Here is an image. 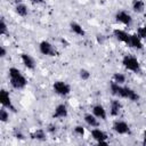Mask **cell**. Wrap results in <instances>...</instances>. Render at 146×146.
Masks as SVG:
<instances>
[{"mask_svg":"<svg viewBox=\"0 0 146 146\" xmlns=\"http://www.w3.org/2000/svg\"><path fill=\"white\" fill-rule=\"evenodd\" d=\"M52 90L56 95L60 97H66L71 94V86L63 80H57L52 84Z\"/></svg>","mask_w":146,"mask_h":146,"instance_id":"cell-4","label":"cell"},{"mask_svg":"<svg viewBox=\"0 0 146 146\" xmlns=\"http://www.w3.org/2000/svg\"><path fill=\"white\" fill-rule=\"evenodd\" d=\"M0 121L2 123H6L9 121V111H8V108H6L3 106L0 110Z\"/></svg>","mask_w":146,"mask_h":146,"instance_id":"cell-22","label":"cell"},{"mask_svg":"<svg viewBox=\"0 0 146 146\" xmlns=\"http://www.w3.org/2000/svg\"><path fill=\"white\" fill-rule=\"evenodd\" d=\"M114 18H115V22L116 23L122 24L124 26H130L132 24V21H133L132 19V16L128 11H125V10H117L115 13Z\"/></svg>","mask_w":146,"mask_h":146,"instance_id":"cell-6","label":"cell"},{"mask_svg":"<svg viewBox=\"0 0 146 146\" xmlns=\"http://www.w3.org/2000/svg\"><path fill=\"white\" fill-rule=\"evenodd\" d=\"M15 13L21 17H26L27 14H29V8H27V6L25 3L19 2V3L15 5Z\"/></svg>","mask_w":146,"mask_h":146,"instance_id":"cell-19","label":"cell"},{"mask_svg":"<svg viewBox=\"0 0 146 146\" xmlns=\"http://www.w3.org/2000/svg\"><path fill=\"white\" fill-rule=\"evenodd\" d=\"M19 57H21L22 64H23L27 70L33 71V70L35 68V66H36L35 60H34V58H33L30 54H27V52H22V54L19 55Z\"/></svg>","mask_w":146,"mask_h":146,"instance_id":"cell-11","label":"cell"},{"mask_svg":"<svg viewBox=\"0 0 146 146\" xmlns=\"http://www.w3.org/2000/svg\"><path fill=\"white\" fill-rule=\"evenodd\" d=\"M90 136H91V138H92L95 141H97V144H99V145H107V144H108V143H107V138H108L107 133H106L104 130H102L100 128H98V127L91 129Z\"/></svg>","mask_w":146,"mask_h":146,"instance_id":"cell-5","label":"cell"},{"mask_svg":"<svg viewBox=\"0 0 146 146\" xmlns=\"http://www.w3.org/2000/svg\"><path fill=\"white\" fill-rule=\"evenodd\" d=\"M112 129H113V131L115 133L121 135V136H124V135H129L130 133V127L123 120H115L113 122Z\"/></svg>","mask_w":146,"mask_h":146,"instance_id":"cell-7","label":"cell"},{"mask_svg":"<svg viewBox=\"0 0 146 146\" xmlns=\"http://www.w3.org/2000/svg\"><path fill=\"white\" fill-rule=\"evenodd\" d=\"M6 55H7V50H6V48H5L3 46H1V47H0V57H1V58H5Z\"/></svg>","mask_w":146,"mask_h":146,"instance_id":"cell-29","label":"cell"},{"mask_svg":"<svg viewBox=\"0 0 146 146\" xmlns=\"http://www.w3.org/2000/svg\"><path fill=\"white\" fill-rule=\"evenodd\" d=\"M8 26H7V23L5 22V19H3V17L1 18V22H0V34L1 35H6V34H8Z\"/></svg>","mask_w":146,"mask_h":146,"instance_id":"cell-25","label":"cell"},{"mask_svg":"<svg viewBox=\"0 0 146 146\" xmlns=\"http://www.w3.org/2000/svg\"><path fill=\"white\" fill-rule=\"evenodd\" d=\"M125 81H127V76H125V74H123V73L116 72V73H114L113 76H112V82H115V83H117V84H124Z\"/></svg>","mask_w":146,"mask_h":146,"instance_id":"cell-21","label":"cell"},{"mask_svg":"<svg viewBox=\"0 0 146 146\" xmlns=\"http://www.w3.org/2000/svg\"><path fill=\"white\" fill-rule=\"evenodd\" d=\"M70 30H71V32H72L73 34H75V35H78V36H81V38L86 36V31H84V29H83L82 25L79 24L78 22H71V23H70Z\"/></svg>","mask_w":146,"mask_h":146,"instance_id":"cell-16","label":"cell"},{"mask_svg":"<svg viewBox=\"0 0 146 146\" xmlns=\"http://www.w3.org/2000/svg\"><path fill=\"white\" fill-rule=\"evenodd\" d=\"M47 131L51 135H55L57 132V125L55 123H49L48 127H47Z\"/></svg>","mask_w":146,"mask_h":146,"instance_id":"cell-27","label":"cell"},{"mask_svg":"<svg viewBox=\"0 0 146 146\" xmlns=\"http://www.w3.org/2000/svg\"><path fill=\"white\" fill-rule=\"evenodd\" d=\"M79 76H80V79H81V80L87 81V80H89V79H90L91 73H90L88 70H86V68H81V70L79 71Z\"/></svg>","mask_w":146,"mask_h":146,"instance_id":"cell-24","label":"cell"},{"mask_svg":"<svg viewBox=\"0 0 146 146\" xmlns=\"http://www.w3.org/2000/svg\"><path fill=\"white\" fill-rule=\"evenodd\" d=\"M8 78H9V83L13 89L22 90L27 86V79L24 76L22 71L17 67L11 66L8 68Z\"/></svg>","mask_w":146,"mask_h":146,"instance_id":"cell-2","label":"cell"},{"mask_svg":"<svg viewBox=\"0 0 146 146\" xmlns=\"http://www.w3.org/2000/svg\"><path fill=\"white\" fill-rule=\"evenodd\" d=\"M14 137H15V138H17V139H21V140H23L25 136H24V135H23L21 131H17V130H16V131L14 132Z\"/></svg>","mask_w":146,"mask_h":146,"instance_id":"cell-28","label":"cell"},{"mask_svg":"<svg viewBox=\"0 0 146 146\" xmlns=\"http://www.w3.org/2000/svg\"><path fill=\"white\" fill-rule=\"evenodd\" d=\"M97 41H98V43H103V41H104V38H103V35L98 34V35H97Z\"/></svg>","mask_w":146,"mask_h":146,"instance_id":"cell-30","label":"cell"},{"mask_svg":"<svg viewBox=\"0 0 146 146\" xmlns=\"http://www.w3.org/2000/svg\"><path fill=\"white\" fill-rule=\"evenodd\" d=\"M73 133H74L76 137H83L84 133H86V129H84L83 125L78 124V125H75V127L73 128Z\"/></svg>","mask_w":146,"mask_h":146,"instance_id":"cell-23","label":"cell"},{"mask_svg":"<svg viewBox=\"0 0 146 146\" xmlns=\"http://www.w3.org/2000/svg\"><path fill=\"white\" fill-rule=\"evenodd\" d=\"M108 110H110V114L112 116H117L121 113V111H122V104L119 100V98H115V99H112L111 100L110 106H108Z\"/></svg>","mask_w":146,"mask_h":146,"instance_id":"cell-14","label":"cell"},{"mask_svg":"<svg viewBox=\"0 0 146 146\" xmlns=\"http://www.w3.org/2000/svg\"><path fill=\"white\" fill-rule=\"evenodd\" d=\"M0 100H1V104L3 107L8 108L9 111H13V112H16V107L11 100V97L9 95V91L6 90V89H1L0 91Z\"/></svg>","mask_w":146,"mask_h":146,"instance_id":"cell-9","label":"cell"},{"mask_svg":"<svg viewBox=\"0 0 146 146\" xmlns=\"http://www.w3.org/2000/svg\"><path fill=\"white\" fill-rule=\"evenodd\" d=\"M137 34L141 40H146V25H141L137 29Z\"/></svg>","mask_w":146,"mask_h":146,"instance_id":"cell-26","label":"cell"},{"mask_svg":"<svg viewBox=\"0 0 146 146\" xmlns=\"http://www.w3.org/2000/svg\"><path fill=\"white\" fill-rule=\"evenodd\" d=\"M83 120L86 122L87 125H89L90 128H97L99 125V119H97L92 113H87L83 116Z\"/></svg>","mask_w":146,"mask_h":146,"instance_id":"cell-17","label":"cell"},{"mask_svg":"<svg viewBox=\"0 0 146 146\" xmlns=\"http://www.w3.org/2000/svg\"><path fill=\"white\" fill-rule=\"evenodd\" d=\"M30 137H31L32 139L40 140V141H42V140H46V139H47L46 131H44V130H42V129H36V130H34L33 132H31Z\"/></svg>","mask_w":146,"mask_h":146,"instance_id":"cell-20","label":"cell"},{"mask_svg":"<svg viewBox=\"0 0 146 146\" xmlns=\"http://www.w3.org/2000/svg\"><path fill=\"white\" fill-rule=\"evenodd\" d=\"M132 11L136 14H141L145 10V2L144 0H132L131 2Z\"/></svg>","mask_w":146,"mask_h":146,"instance_id":"cell-18","label":"cell"},{"mask_svg":"<svg viewBox=\"0 0 146 146\" xmlns=\"http://www.w3.org/2000/svg\"><path fill=\"white\" fill-rule=\"evenodd\" d=\"M143 144L146 145V130L144 131V135H143Z\"/></svg>","mask_w":146,"mask_h":146,"instance_id":"cell-32","label":"cell"},{"mask_svg":"<svg viewBox=\"0 0 146 146\" xmlns=\"http://www.w3.org/2000/svg\"><path fill=\"white\" fill-rule=\"evenodd\" d=\"M39 51L41 55L43 56H55L56 55V49L54 47V44L48 41V40H42L40 43H39Z\"/></svg>","mask_w":146,"mask_h":146,"instance_id":"cell-8","label":"cell"},{"mask_svg":"<svg viewBox=\"0 0 146 146\" xmlns=\"http://www.w3.org/2000/svg\"><path fill=\"white\" fill-rule=\"evenodd\" d=\"M113 36L119 41V42H122L127 46H129V41H130V34L122 30V29H115L113 30Z\"/></svg>","mask_w":146,"mask_h":146,"instance_id":"cell-10","label":"cell"},{"mask_svg":"<svg viewBox=\"0 0 146 146\" xmlns=\"http://www.w3.org/2000/svg\"><path fill=\"white\" fill-rule=\"evenodd\" d=\"M122 65L125 70L130 72H133V73L140 72V63L138 58L132 55H124L122 58Z\"/></svg>","mask_w":146,"mask_h":146,"instance_id":"cell-3","label":"cell"},{"mask_svg":"<svg viewBox=\"0 0 146 146\" xmlns=\"http://www.w3.org/2000/svg\"><path fill=\"white\" fill-rule=\"evenodd\" d=\"M91 113L99 120H103L105 121L106 117H107V112L105 110V107L100 104H95L92 107H91Z\"/></svg>","mask_w":146,"mask_h":146,"instance_id":"cell-13","label":"cell"},{"mask_svg":"<svg viewBox=\"0 0 146 146\" xmlns=\"http://www.w3.org/2000/svg\"><path fill=\"white\" fill-rule=\"evenodd\" d=\"M110 89L113 96L117 97V98H124L131 102H138L139 100V95L137 94V91H135L132 88L123 86V84H117L115 82H111L110 83Z\"/></svg>","mask_w":146,"mask_h":146,"instance_id":"cell-1","label":"cell"},{"mask_svg":"<svg viewBox=\"0 0 146 146\" xmlns=\"http://www.w3.org/2000/svg\"><path fill=\"white\" fill-rule=\"evenodd\" d=\"M68 115V110H67V106L65 104H58L55 108H54V113H52V117L54 119H65L66 116Z\"/></svg>","mask_w":146,"mask_h":146,"instance_id":"cell-12","label":"cell"},{"mask_svg":"<svg viewBox=\"0 0 146 146\" xmlns=\"http://www.w3.org/2000/svg\"><path fill=\"white\" fill-rule=\"evenodd\" d=\"M129 47L136 49V50H141L144 48V44H143V40L138 36L137 33L135 34H130V41H129Z\"/></svg>","mask_w":146,"mask_h":146,"instance_id":"cell-15","label":"cell"},{"mask_svg":"<svg viewBox=\"0 0 146 146\" xmlns=\"http://www.w3.org/2000/svg\"><path fill=\"white\" fill-rule=\"evenodd\" d=\"M31 2L34 3V5H40V3L43 2V0H31Z\"/></svg>","mask_w":146,"mask_h":146,"instance_id":"cell-31","label":"cell"}]
</instances>
